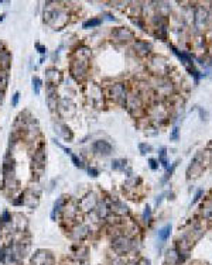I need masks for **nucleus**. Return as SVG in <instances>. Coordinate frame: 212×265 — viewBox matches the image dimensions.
<instances>
[{
    "label": "nucleus",
    "instance_id": "obj_1",
    "mask_svg": "<svg viewBox=\"0 0 212 265\" xmlns=\"http://www.w3.org/2000/svg\"><path fill=\"white\" fill-rule=\"evenodd\" d=\"M44 20L49 25H52L54 28L59 30L61 27H64L67 24L68 14L61 9H49V7H45V10H44Z\"/></svg>",
    "mask_w": 212,
    "mask_h": 265
},
{
    "label": "nucleus",
    "instance_id": "obj_2",
    "mask_svg": "<svg viewBox=\"0 0 212 265\" xmlns=\"http://www.w3.org/2000/svg\"><path fill=\"white\" fill-rule=\"evenodd\" d=\"M31 265H55V259L49 251L37 250L31 258Z\"/></svg>",
    "mask_w": 212,
    "mask_h": 265
},
{
    "label": "nucleus",
    "instance_id": "obj_3",
    "mask_svg": "<svg viewBox=\"0 0 212 265\" xmlns=\"http://www.w3.org/2000/svg\"><path fill=\"white\" fill-rule=\"evenodd\" d=\"M88 72V61H82V59H74L71 64V73L72 76L78 80H82L86 76Z\"/></svg>",
    "mask_w": 212,
    "mask_h": 265
},
{
    "label": "nucleus",
    "instance_id": "obj_4",
    "mask_svg": "<svg viewBox=\"0 0 212 265\" xmlns=\"http://www.w3.org/2000/svg\"><path fill=\"white\" fill-rule=\"evenodd\" d=\"M81 210L82 212H92L98 206V198L95 193H88L85 198H82V200L79 202Z\"/></svg>",
    "mask_w": 212,
    "mask_h": 265
},
{
    "label": "nucleus",
    "instance_id": "obj_5",
    "mask_svg": "<svg viewBox=\"0 0 212 265\" xmlns=\"http://www.w3.org/2000/svg\"><path fill=\"white\" fill-rule=\"evenodd\" d=\"M112 37H113L116 41H120V43H126V41H130L134 38V34L129 30V28H123L119 27L116 30L112 31Z\"/></svg>",
    "mask_w": 212,
    "mask_h": 265
},
{
    "label": "nucleus",
    "instance_id": "obj_6",
    "mask_svg": "<svg viewBox=\"0 0 212 265\" xmlns=\"http://www.w3.org/2000/svg\"><path fill=\"white\" fill-rule=\"evenodd\" d=\"M130 247H132V243H130V240L127 237H125V235H120V237H116L113 240V248L117 251L119 254H125L127 253V251L130 250Z\"/></svg>",
    "mask_w": 212,
    "mask_h": 265
},
{
    "label": "nucleus",
    "instance_id": "obj_7",
    "mask_svg": "<svg viewBox=\"0 0 212 265\" xmlns=\"http://www.w3.org/2000/svg\"><path fill=\"white\" fill-rule=\"evenodd\" d=\"M111 93H112V98L116 102L125 103V100H126V88H125L123 83H115L111 89Z\"/></svg>",
    "mask_w": 212,
    "mask_h": 265
},
{
    "label": "nucleus",
    "instance_id": "obj_8",
    "mask_svg": "<svg viewBox=\"0 0 212 265\" xmlns=\"http://www.w3.org/2000/svg\"><path fill=\"white\" fill-rule=\"evenodd\" d=\"M92 149L96 154H101V155H109L112 153V145L105 140H98L92 144Z\"/></svg>",
    "mask_w": 212,
    "mask_h": 265
},
{
    "label": "nucleus",
    "instance_id": "obj_9",
    "mask_svg": "<svg viewBox=\"0 0 212 265\" xmlns=\"http://www.w3.org/2000/svg\"><path fill=\"white\" fill-rule=\"evenodd\" d=\"M47 104L49 110L57 109V88L54 85H47Z\"/></svg>",
    "mask_w": 212,
    "mask_h": 265
},
{
    "label": "nucleus",
    "instance_id": "obj_10",
    "mask_svg": "<svg viewBox=\"0 0 212 265\" xmlns=\"http://www.w3.org/2000/svg\"><path fill=\"white\" fill-rule=\"evenodd\" d=\"M45 161H47L45 149H44V148L37 149V151L34 153V157H33V164H34V167H35V168H44V165H45Z\"/></svg>",
    "mask_w": 212,
    "mask_h": 265
},
{
    "label": "nucleus",
    "instance_id": "obj_11",
    "mask_svg": "<svg viewBox=\"0 0 212 265\" xmlns=\"http://www.w3.org/2000/svg\"><path fill=\"white\" fill-rule=\"evenodd\" d=\"M45 79L49 85H55V83H58L61 80V73L55 68H49V69L45 71Z\"/></svg>",
    "mask_w": 212,
    "mask_h": 265
},
{
    "label": "nucleus",
    "instance_id": "obj_12",
    "mask_svg": "<svg viewBox=\"0 0 212 265\" xmlns=\"http://www.w3.org/2000/svg\"><path fill=\"white\" fill-rule=\"evenodd\" d=\"M88 233H89V229L86 227V226H78L77 229L72 231V238L74 240H83V238L88 235Z\"/></svg>",
    "mask_w": 212,
    "mask_h": 265
},
{
    "label": "nucleus",
    "instance_id": "obj_13",
    "mask_svg": "<svg viewBox=\"0 0 212 265\" xmlns=\"http://www.w3.org/2000/svg\"><path fill=\"white\" fill-rule=\"evenodd\" d=\"M55 131H57V134H59L62 138H65V140H71V138H72V134H71L69 128H68L65 124H61V123L55 124Z\"/></svg>",
    "mask_w": 212,
    "mask_h": 265
},
{
    "label": "nucleus",
    "instance_id": "obj_14",
    "mask_svg": "<svg viewBox=\"0 0 212 265\" xmlns=\"http://www.w3.org/2000/svg\"><path fill=\"white\" fill-rule=\"evenodd\" d=\"M134 49L139 52L140 55H147L150 52V45L144 41H136L134 43Z\"/></svg>",
    "mask_w": 212,
    "mask_h": 265
},
{
    "label": "nucleus",
    "instance_id": "obj_15",
    "mask_svg": "<svg viewBox=\"0 0 212 265\" xmlns=\"http://www.w3.org/2000/svg\"><path fill=\"white\" fill-rule=\"evenodd\" d=\"M75 57H77V59L88 61V59H89V57H91L89 48H86V47H79V48L75 51Z\"/></svg>",
    "mask_w": 212,
    "mask_h": 265
},
{
    "label": "nucleus",
    "instance_id": "obj_16",
    "mask_svg": "<svg viewBox=\"0 0 212 265\" xmlns=\"http://www.w3.org/2000/svg\"><path fill=\"white\" fill-rule=\"evenodd\" d=\"M7 83H9V73L6 69H0V90H4Z\"/></svg>",
    "mask_w": 212,
    "mask_h": 265
},
{
    "label": "nucleus",
    "instance_id": "obj_17",
    "mask_svg": "<svg viewBox=\"0 0 212 265\" xmlns=\"http://www.w3.org/2000/svg\"><path fill=\"white\" fill-rule=\"evenodd\" d=\"M102 24V20L101 18H89V20H86L85 23L82 24L83 28H93V27H98V25Z\"/></svg>",
    "mask_w": 212,
    "mask_h": 265
},
{
    "label": "nucleus",
    "instance_id": "obj_18",
    "mask_svg": "<svg viewBox=\"0 0 212 265\" xmlns=\"http://www.w3.org/2000/svg\"><path fill=\"white\" fill-rule=\"evenodd\" d=\"M170 234H171V226L168 224L158 231V238H160V241H166L170 237Z\"/></svg>",
    "mask_w": 212,
    "mask_h": 265
},
{
    "label": "nucleus",
    "instance_id": "obj_19",
    "mask_svg": "<svg viewBox=\"0 0 212 265\" xmlns=\"http://www.w3.org/2000/svg\"><path fill=\"white\" fill-rule=\"evenodd\" d=\"M0 65L3 66V69H6L7 71V68H9V65H10V54L4 49L3 51V54H2V57H0Z\"/></svg>",
    "mask_w": 212,
    "mask_h": 265
},
{
    "label": "nucleus",
    "instance_id": "obj_20",
    "mask_svg": "<svg viewBox=\"0 0 212 265\" xmlns=\"http://www.w3.org/2000/svg\"><path fill=\"white\" fill-rule=\"evenodd\" d=\"M64 203H65L64 196L58 198V200H57V202H55V204H54V210H52V213H51V217H52V219H55V213H58V212L61 210L62 206H64Z\"/></svg>",
    "mask_w": 212,
    "mask_h": 265
},
{
    "label": "nucleus",
    "instance_id": "obj_21",
    "mask_svg": "<svg viewBox=\"0 0 212 265\" xmlns=\"http://www.w3.org/2000/svg\"><path fill=\"white\" fill-rule=\"evenodd\" d=\"M112 210L117 212L120 214H125V213H127V207L125 204H122L120 202H115V204H112Z\"/></svg>",
    "mask_w": 212,
    "mask_h": 265
},
{
    "label": "nucleus",
    "instance_id": "obj_22",
    "mask_svg": "<svg viewBox=\"0 0 212 265\" xmlns=\"http://www.w3.org/2000/svg\"><path fill=\"white\" fill-rule=\"evenodd\" d=\"M98 209H96V210H98V214H99V217H101V219H103V217H106V214H108V206H106V203H105V202H102V203H98Z\"/></svg>",
    "mask_w": 212,
    "mask_h": 265
},
{
    "label": "nucleus",
    "instance_id": "obj_23",
    "mask_svg": "<svg viewBox=\"0 0 212 265\" xmlns=\"http://www.w3.org/2000/svg\"><path fill=\"white\" fill-rule=\"evenodd\" d=\"M41 83H43V82H41L40 78H37V76H34V78H33V90H34V93H35V94L40 93Z\"/></svg>",
    "mask_w": 212,
    "mask_h": 265
},
{
    "label": "nucleus",
    "instance_id": "obj_24",
    "mask_svg": "<svg viewBox=\"0 0 212 265\" xmlns=\"http://www.w3.org/2000/svg\"><path fill=\"white\" fill-rule=\"evenodd\" d=\"M125 167H126V161H125V159H116V161H113V164H112V168H113V169H123Z\"/></svg>",
    "mask_w": 212,
    "mask_h": 265
},
{
    "label": "nucleus",
    "instance_id": "obj_25",
    "mask_svg": "<svg viewBox=\"0 0 212 265\" xmlns=\"http://www.w3.org/2000/svg\"><path fill=\"white\" fill-rule=\"evenodd\" d=\"M71 159H72V162H74V165H75L77 168H81V169L83 168V162L81 161V159L78 158L75 154H71Z\"/></svg>",
    "mask_w": 212,
    "mask_h": 265
},
{
    "label": "nucleus",
    "instance_id": "obj_26",
    "mask_svg": "<svg viewBox=\"0 0 212 265\" xmlns=\"http://www.w3.org/2000/svg\"><path fill=\"white\" fill-rule=\"evenodd\" d=\"M139 149H140L141 154H147L151 151V147L147 145V144H144V143H141V144H139Z\"/></svg>",
    "mask_w": 212,
    "mask_h": 265
},
{
    "label": "nucleus",
    "instance_id": "obj_27",
    "mask_svg": "<svg viewBox=\"0 0 212 265\" xmlns=\"http://www.w3.org/2000/svg\"><path fill=\"white\" fill-rule=\"evenodd\" d=\"M0 220H2L3 223H10V222H12V216H10L9 212H3V214H2Z\"/></svg>",
    "mask_w": 212,
    "mask_h": 265
},
{
    "label": "nucleus",
    "instance_id": "obj_28",
    "mask_svg": "<svg viewBox=\"0 0 212 265\" xmlns=\"http://www.w3.org/2000/svg\"><path fill=\"white\" fill-rule=\"evenodd\" d=\"M160 162H161V165H163V167H167V159H166V148H163V149H161V153H160Z\"/></svg>",
    "mask_w": 212,
    "mask_h": 265
},
{
    "label": "nucleus",
    "instance_id": "obj_29",
    "mask_svg": "<svg viewBox=\"0 0 212 265\" xmlns=\"http://www.w3.org/2000/svg\"><path fill=\"white\" fill-rule=\"evenodd\" d=\"M19 99H20V93L19 92H16L14 94H13V99H12V106L16 107L17 104H19Z\"/></svg>",
    "mask_w": 212,
    "mask_h": 265
},
{
    "label": "nucleus",
    "instance_id": "obj_30",
    "mask_svg": "<svg viewBox=\"0 0 212 265\" xmlns=\"http://www.w3.org/2000/svg\"><path fill=\"white\" fill-rule=\"evenodd\" d=\"M150 217H151V210H150V207H146L144 213H143V219H144V222H148V220H150Z\"/></svg>",
    "mask_w": 212,
    "mask_h": 265
},
{
    "label": "nucleus",
    "instance_id": "obj_31",
    "mask_svg": "<svg viewBox=\"0 0 212 265\" xmlns=\"http://www.w3.org/2000/svg\"><path fill=\"white\" fill-rule=\"evenodd\" d=\"M6 253H7L6 248H2V250H0V261H2V262L6 261V255H7Z\"/></svg>",
    "mask_w": 212,
    "mask_h": 265
},
{
    "label": "nucleus",
    "instance_id": "obj_32",
    "mask_svg": "<svg viewBox=\"0 0 212 265\" xmlns=\"http://www.w3.org/2000/svg\"><path fill=\"white\" fill-rule=\"evenodd\" d=\"M35 47H37V49H38V52H40L41 55H44L47 52V48L45 47H43V45H40V44H35Z\"/></svg>",
    "mask_w": 212,
    "mask_h": 265
},
{
    "label": "nucleus",
    "instance_id": "obj_33",
    "mask_svg": "<svg viewBox=\"0 0 212 265\" xmlns=\"http://www.w3.org/2000/svg\"><path fill=\"white\" fill-rule=\"evenodd\" d=\"M148 164H150V168L153 169V171L158 168V165H157V161H156V159H150V161H148Z\"/></svg>",
    "mask_w": 212,
    "mask_h": 265
},
{
    "label": "nucleus",
    "instance_id": "obj_34",
    "mask_svg": "<svg viewBox=\"0 0 212 265\" xmlns=\"http://www.w3.org/2000/svg\"><path fill=\"white\" fill-rule=\"evenodd\" d=\"M89 175L91 176H98V169H95V168H89Z\"/></svg>",
    "mask_w": 212,
    "mask_h": 265
},
{
    "label": "nucleus",
    "instance_id": "obj_35",
    "mask_svg": "<svg viewBox=\"0 0 212 265\" xmlns=\"http://www.w3.org/2000/svg\"><path fill=\"white\" fill-rule=\"evenodd\" d=\"M177 138H178V128H174L171 134V140H177Z\"/></svg>",
    "mask_w": 212,
    "mask_h": 265
},
{
    "label": "nucleus",
    "instance_id": "obj_36",
    "mask_svg": "<svg viewBox=\"0 0 212 265\" xmlns=\"http://www.w3.org/2000/svg\"><path fill=\"white\" fill-rule=\"evenodd\" d=\"M3 100H4V90H0V106L3 104Z\"/></svg>",
    "mask_w": 212,
    "mask_h": 265
},
{
    "label": "nucleus",
    "instance_id": "obj_37",
    "mask_svg": "<svg viewBox=\"0 0 212 265\" xmlns=\"http://www.w3.org/2000/svg\"><path fill=\"white\" fill-rule=\"evenodd\" d=\"M3 18H4V14H2L0 16V21H3Z\"/></svg>",
    "mask_w": 212,
    "mask_h": 265
}]
</instances>
